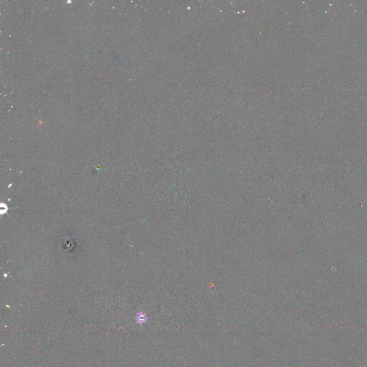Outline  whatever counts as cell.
<instances>
[{
	"label": "cell",
	"instance_id": "1",
	"mask_svg": "<svg viewBox=\"0 0 367 367\" xmlns=\"http://www.w3.org/2000/svg\"><path fill=\"white\" fill-rule=\"evenodd\" d=\"M147 318H148L146 317V314L143 313H138L136 316L137 323L139 324H143V323H145L146 321Z\"/></svg>",
	"mask_w": 367,
	"mask_h": 367
}]
</instances>
